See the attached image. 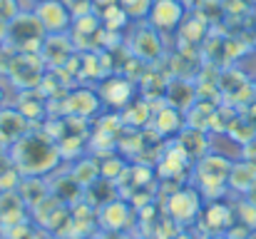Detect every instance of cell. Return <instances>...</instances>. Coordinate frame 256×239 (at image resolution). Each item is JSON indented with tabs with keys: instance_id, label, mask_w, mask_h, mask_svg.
<instances>
[{
	"instance_id": "cell-12",
	"label": "cell",
	"mask_w": 256,
	"mask_h": 239,
	"mask_svg": "<svg viewBox=\"0 0 256 239\" xmlns=\"http://www.w3.org/2000/svg\"><path fill=\"white\" fill-rule=\"evenodd\" d=\"M30 132V120L18 110V107H2L0 110V135L12 145V142H18L20 137H25Z\"/></svg>"
},
{
	"instance_id": "cell-17",
	"label": "cell",
	"mask_w": 256,
	"mask_h": 239,
	"mask_svg": "<svg viewBox=\"0 0 256 239\" xmlns=\"http://www.w3.org/2000/svg\"><path fill=\"white\" fill-rule=\"evenodd\" d=\"M70 177L82 187V189H87V187H92L102 174H100V162L92 157H85V159H78L72 167H70Z\"/></svg>"
},
{
	"instance_id": "cell-6",
	"label": "cell",
	"mask_w": 256,
	"mask_h": 239,
	"mask_svg": "<svg viewBox=\"0 0 256 239\" xmlns=\"http://www.w3.org/2000/svg\"><path fill=\"white\" fill-rule=\"evenodd\" d=\"M30 10L38 18L45 35H65V33L72 30L75 18H72V13L68 10V5L62 0H42V3L32 5Z\"/></svg>"
},
{
	"instance_id": "cell-9",
	"label": "cell",
	"mask_w": 256,
	"mask_h": 239,
	"mask_svg": "<svg viewBox=\"0 0 256 239\" xmlns=\"http://www.w3.org/2000/svg\"><path fill=\"white\" fill-rule=\"evenodd\" d=\"M97 222L104 232L110 234H120L124 232L130 224H132V207L122 199V197H114L112 202L102 204L100 212H97Z\"/></svg>"
},
{
	"instance_id": "cell-24",
	"label": "cell",
	"mask_w": 256,
	"mask_h": 239,
	"mask_svg": "<svg viewBox=\"0 0 256 239\" xmlns=\"http://www.w3.org/2000/svg\"><path fill=\"white\" fill-rule=\"evenodd\" d=\"M28 3H32V5H38V3H42V0H28Z\"/></svg>"
},
{
	"instance_id": "cell-5",
	"label": "cell",
	"mask_w": 256,
	"mask_h": 239,
	"mask_svg": "<svg viewBox=\"0 0 256 239\" xmlns=\"http://www.w3.org/2000/svg\"><path fill=\"white\" fill-rule=\"evenodd\" d=\"M204 209V197L194 184L176 189L167 199V217L176 224H194Z\"/></svg>"
},
{
	"instance_id": "cell-19",
	"label": "cell",
	"mask_w": 256,
	"mask_h": 239,
	"mask_svg": "<svg viewBox=\"0 0 256 239\" xmlns=\"http://www.w3.org/2000/svg\"><path fill=\"white\" fill-rule=\"evenodd\" d=\"M22 13V5H20V0H0V23H10V20H15L18 15Z\"/></svg>"
},
{
	"instance_id": "cell-22",
	"label": "cell",
	"mask_w": 256,
	"mask_h": 239,
	"mask_svg": "<svg viewBox=\"0 0 256 239\" xmlns=\"http://www.w3.org/2000/svg\"><path fill=\"white\" fill-rule=\"evenodd\" d=\"M2 107H8V105H5V92H2V87H0V110H2Z\"/></svg>"
},
{
	"instance_id": "cell-16",
	"label": "cell",
	"mask_w": 256,
	"mask_h": 239,
	"mask_svg": "<svg viewBox=\"0 0 256 239\" xmlns=\"http://www.w3.org/2000/svg\"><path fill=\"white\" fill-rule=\"evenodd\" d=\"M256 184V164L254 162H232V172H229V189L246 194Z\"/></svg>"
},
{
	"instance_id": "cell-14",
	"label": "cell",
	"mask_w": 256,
	"mask_h": 239,
	"mask_svg": "<svg viewBox=\"0 0 256 239\" xmlns=\"http://www.w3.org/2000/svg\"><path fill=\"white\" fill-rule=\"evenodd\" d=\"M130 45H132V53H134L140 60H147V63L157 60V58H160V53H162L160 33H157L154 28H150V25H147V28H140Z\"/></svg>"
},
{
	"instance_id": "cell-1",
	"label": "cell",
	"mask_w": 256,
	"mask_h": 239,
	"mask_svg": "<svg viewBox=\"0 0 256 239\" xmlns=\"http://www.w3.org/2000/svg\"><path fill=\"white\" fill-rule=\"evenodd\" d=\"M10 157L22 177H48L52 169L60 167L62 150L52 137L42 132H28L10 145Z\"/></svg>"
},
{
	"instance_id": "cell-11",
	"label": "cell",
	"mask_w": 256,
	"mask_h": 239,
	"mask_svg": "<svg viewBox=\"0 0 256 239\" xmlns=\"http://www.w3.org/2000/svg\"><path fill=\"white\" fill-rule=\"evenodd\" d=\"M132 92H134V87L127 78H107L104 85L100 87V100H102V105L122 110L124 105H130Z\"/></svg>"
},
{
	"instance_id": "cell-3",
	"label": "cell",
	"mask_w": 256,
	"mask_h": 239,
	"mask_svg": "<svg viewBox=\"0 0 256 239\" xmlns=\"http://www.w3.org/2000/svg\"><path fill=\"white\" fill-rule=\"evenodd\" d=\"M42 40H45V30L40 28L32 10H28V13L22 10L5 28V45H10L18 53H40Z\"/></svg>"
},
{
	"instance_id": "cell-2",
	"label": "cell",
	"mask_w": 256,
	"mask_h": 239,
	"mask_svg": "<svg viewBox=\"0 0 256 239\" xmlns=\"http://www.w3.org/2000/svg\"><path fill=\"white\" fill-rule=\"evenodd\" d=\"M229 172H232V159L222 155H204L192 164V182L204 199H219L224 189L229 187Z\"/></svg>"
},
{
	"instance_id": "cell-13",
	"label": "cell",
	"mask_w": 256,
	"mask_h": 239,
	"mask_svg": "<svg viewBox=\"0 0 256 239\" xmlns=\"http://www.w3.org/2000/svg\"><path fill=\"white\" fill-rule=\"evenodd\" d=\"M25 209H28V204L22 202V197H20L18 189L0 192V224H2L5 229H10V227L25 222V219H28V217H25Z\"/></svg>"
},
{
	"instance_id": "cell-10",
	"label": "cell",
	"mask_w": 256,
	"mask_h": 239,
	"mask_svg": "<svg viewBox=\"0 0 256 239\" xmlns=\"http://www.w3.org/2000/svg\"><path fill=\"white\" fill-rule=\"evenodd\" d=\"M72 53H75V43H72L70 33H65V35H45L42 48H40V58L50 68L65 65L72 58Z\"/></svg>"
},
{
	"instance_id": "cell-15",
	"label": "cell",
	"mask_w": 256,
	"mask_h": 239,
	"mask_svg": "<svg viewBox=\"0 0 256 239\" xmlns=\"http://www.w3.org/2000/svg\"><path fill=\"white\" fill-rule=\"evenodd\" d=\"M18 192L22 197V202L28 204V209L32 212L40 202H45L50 197V187L42 177H22L20 184H18Z\"/></svg>"
},
{
	"instance_id": "cell-18",
	"label": "cell",
	"mask_w": 256,
	"mask_h": 239,
	"mask_svg": "<svg viewBox=\"0 0 256 239\" xmlns=\"http://www.w3.org/2000/svg\"><path fill=\"white\" fill-rule=\"evenodd\" d=\"M117 5L124 10V15L130 20H147L152 0H117Z\"/></svg>"
},
{
	"instance_id": "cell-21",
	"label": "cell",
	"mask_w": 256,
	"mask_h": 239,
	"mask_svg": "<svg viewBox=\"0 0 256 239\" xmlns=\"http://www.w3.org/2000/svg\"><path fill=\"white\" fill-rule=\"evenodd\" d=\"M179 3H182V5L186 8V10H192V8H196V5H199L202 0H179Z\"/></svg>"
},
{
	"instance_id": "cell-20",
	"label": "cell",
	"mask_w": 256,
	"mask_h": 239,
	"mask_svg": "<svg viewBox=\"0 0 256 239\" xmlns=\"http://www.w3.org/2000/svg\"><path fill=\"white\" fill-rule=\"evenodd\" d=\"M246 202H252V204L256 207V184L249 189V192H246Z\"/></svg>"
},
{
	"instance_id": "cell-4",
	"label": "cell",
	"mask_w": 256,
	"mask_h": 239,
	"mask_svg": "<svg viewBox=\"0 0 256 239\" xmlns=\"http://www.w3.org/2000/svg\"><path fill=\"white\" fill-rule=\"evenodd\" d=\"M8 78L20 90H38L45 78V60L40 53H12V60L8 65Z\"/></svg>"
},
{
	"instance_id": "cell-7",
	"label": "cell",
	"mask_w": 256,
	"mask_h": 239,
	"mask_svg": "<svg viewBox=\"0 0 256 239\" xmlns=\"http://www.w3.org/2000/svg\"><path fill=\"white\" fill-rule=\"evenodd\" d=\"M186 8L179 0H152L150 15H147V25L154 28L157 33H174L182 28L184 18H186Z\"/></svg>"
},
{
	"instance_id": "cell-8",
	"label": "cell",
	"mask_w": 256,
	"mask_h": 239,
	"mask_svg": "<svg viewBox=\"0 0 256 239\" xmlns=\"http://www.w3.org/2000/svg\"><path fill=\"white\" fill-rule=\"evenodd\" d=\"M234 222H236L234 207L226 204V202H222V197L204 202V209L199 214V227H204L209 232V237L212 234H229V229L234 227Z\"/></svg>"
},
{
	"instance_id": "cell-23",
	"label": "cell",
	"mask_w": 256,
	"mask_h": 239,
	"mask_svg": "<svg viewBox=\"0 0 256 239\" xmlns=\"http://www.w3.org/2000/svg\"><path fill=\"white\" fill-rule=\"evenodd\" d=\"M206 239H229V234H212V237H206Z\"/></svg>"
}]
</instances>
